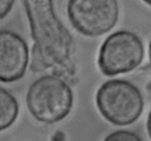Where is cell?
<instances>
[{
  "mask_svg": "<svg viewBox=\"0 0 151 141\" xmlns=\"http://www.w3.org/2000/svg\"><path fill=\"white\" fill-rule=\"evenodd\" d=\"M95 102L100 115L114 126L134 124L142 115L144 98L139 89L125 79H111L97 92Z\"/></svg>",
  "mask_w": 151,
  "mask_h": 141,
  "instance_id": "obj_3",
  "label": "cell"
},
{
  "mask_svg": "<svg viewBox=\"0 0 151 141\" xmlns=\"http://www.w3.org/2000/svg\"><path fill=\"white\" fill-rule=\"evenodd\" d=\"M73 103V92L69 84L52 74L34 81L27 92L28 111L37 121L43 124L63 121L69 115Z\"/></svg>",
  "mask_w": 151,
  "mask_h": 141,
  "instance_id": "obj_2",
  "label": "cell"
},
{
  "mask_svg": "<svg viewBox=\"0 0 151 141\" xmlns=\"http://www.w3.org/2000/svg\"><path fill=\"white\" fill-rule=\"evenodd\" d=\"M19 105L10 92L0 87V132L10 128L17 119Z\"/></svg>",
  "mask_w": 151,
  "mask_h": 141,
  "instance_id": "obj_7",
  "label": "cell"
},
{
  "mask_svg": "<svg viewBox=\"0 0 151 141\" xmlns=\"http://www.w3.org/2000/svg\"><path fill=\"white\" fill-rule=\"evenodd\" d=\"M22 3L34 41L31 69L50 71L64 80L73 77L74 39L56 15L53 0H22Z\"/></svg>",
  "mask_w": 151,
  "mask_h": 141,
  "instance_id": "obj_1",
  "label": "cell"
},
{
  "mask_svg": "<svg viewBox=\"0 0 151 141\" xmlns=\"http://www.w3.org/2000/svg\"><path fill=\"white\" fill-rule=\"evenodd\" d=\"M143 1H144L145 3H146V4H147V5L150 6V2H151V0H142Z\"/></svg>",
  "mask_w": 151,
  "mask_h": 141,
  "instance_id": "obj_11",
  "label": "cell"
},
{
  "mask_svg": "<svg viewBox=\"0 0 151 141\" xmlns=\"http://www.w3.org/2000/svg\"><path fill=\"white\" fill-rule=\"evenodd\" d=\"M27 43L17 33L0 30V82L22 79L29 64Z\"/></svg>",
  "mask_w": 151,
  "mask_h": 141,
  "instance_id": "obj_6",
  "label": "cell"
},
{
  "mask_svg": "<svg viewBox=\"0 0 151 141\" xmlns=\"http://www.w3.org/2000/svg\"><path fill=\"white\" fill-rule=\"evenodd\" d=\"M144 44L135 33L118 30L105 39L99 50L97 64L100 72L112 77L134 70L142 62Z\"/></svg>",
  "mask_w": 151,
  "mask_h": 141,
  "instance_id": "obj_4",
  "label": "cell"
},
{
  "mask_svg": "<svg viewBox=\"0 0 151 141\" xmlns=\"http://www.w3.org/2000/svg\"><path fill=\"white\" fill-rule=\"evenodd\" d=\"M103 141H143L135 132L128 130H118L107 136Z\"/></svg>",
  "mask_w": 151,
  "mask_h": 141,
  "instance_id": "obj_8",
  "label": "cell"
},
{
  "mask_svg": "<svg viewBox=\"0 0 151 141\" xmlns=\"http://www.w3.org/2000/svg\"><path fill=\"white\" fill-rule=\"evenodd\" d=\"M66 11L72 26L87 37L110 32L119 16L117 0H69Z\"/></svg>",
  "mask_w": 151,
  "mask_h": 141,
  "instance_id": "obj_5",
  "label": "cell"
},
{
  "mask_svg": "<svg viewBox=\"0 0 151 141\" xmlns=\"http://www.w3.org/2000/svg\"><path fill=\"white\" fill-rule=\"evenodd\" d=\"M52 141H64L65 140V135L63 132H57L55 134L53 135L52 138Z\"/></svg>",
  "mask_w": 151,
  "mask_h": 141,
  "instance_id": "obj_10",
  "label": "cell"
},
{
  "mask_svg": "<svg viewBox=\"0 0 151 141\" xmlns=\"http://www.w3.org/2000/svg\"><path fill=\"white\" fill-rule=\"evenodd\" d=\"M14 4L15 0H0V21L10 13Z\"/></svg>",
  "mask_w": 151,
  "mask_h": 141,
  "instance_id": "obj_9",
  "label": "cell"
}]
</instances>
